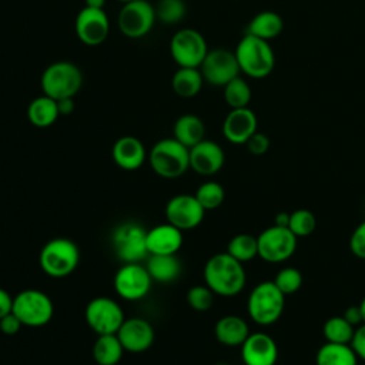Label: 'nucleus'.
<instances>
[{"mask_svg": "<svg viewBox=\"0 0 365 365\" xmlns=\"http://www.w3.org/2000/svg\"><path fill=\"white\" fill-rule=\"evenodd\" d=\"M148 254H177L182 245V231L170 222L155 225L145 234Z\"/></svg>", "mask_w": 365, "mask_h": 365, "instance_id": "obj_22", "label": "nucleus"}, {"mask_svg": "<svg viewBox=\"0 0 365 365\" xmlns=\"http://www.w3.org/2000/svg\"><path fill=\"white\" fill-rule=\"evenodd\" d=\"M117 336L127 352L140 354L147 351L155 338L151 324L143 318H130L124 319Z\"/></svg>", "mask_w": 365, "mask_h": 365, "instance_id": "obj_18", "label": "nucleus"}, {"mask_svg": "<svg viewBox=\"0 0 365 365\" xmlns=\"http://www.w3.org/2000/svg\"><path fill=\"white\" fill-rule=\"evenodd\" d=\"M359 308H361V311H362V318H364V324H365V297L362 298V301H361V304H359Z\"/></svg>", "mask_w": 365, "mask_h": 365, "instance_id": "obj_48", "label": "nucleus"}, {"mask_svg": "<svg viewBox=\"0 0 365 365\" xmlns=\"http://www.w3.org/2000/svg\"><path fill=\"white\" fill-rule=\"evenodd\" d=\"M207 53V41L195 29H180L170 40V54L178 67L198 68Z\"/></svg>", "mask_w": 365, "mask_h": 365, "instance_id": "obj_8", "label": "nucleus"}, {"mask_svg": "<svg viewBox=\"0 0 365 365\" xmlns=\"http://www.w3.org/2000/svg\"><path fill=\"white\" fill-rule=\"evenodd\" d=\"M198 68L204 81L217 87H224L227 83L238 77L241 71L235 53L227 48L208 50Z\"/></svg>", "mask_w": 365, "mask_h": 365, "instance_id": "obj_13", "label": "nucleus"}, {"mask_svg": "<svg viewBox=\"0 0 365 365\" xmlns=\"http://www.w3.org/2000/svg\"><path fill=\"white\" fill-rule=\"evenodd\" d=\"M227 252L240 262H248L254 259L258 255L257 237L251 234H237L228 242Z\"/></svg>", "mask_w": 365, "mask_h": 365, "instance_id": "obj_31", "label": "nucleus"}, {"mask_svg": "<svg viewBox=\"0 0 365 365\" xmlns=\"http://www.w3.org/2000/svg\"><path fill=\"white\" fill-rule=\"evenodd\" d=\"M274 284L278 287V289L287 297L291 294H295L301 285H302V275L297 268L287 267L278 271L275 275Z\"/></svg>", "mask_w": 365, "mask_h": 365, "instance_id": "obj_37", "label": "nucleus"}, {"mask_svg": "<svg viewBox=\"0 0 365 365\" xmlns=\"http://www.w3.org/2000/svg\"><path fill=\"white\" fill-rule=\"evenodd\" d=\"M257 115L248 108H231L222 121V134L232 144H245L257 131Z\"/></svg>", "mask_w": 365, "mask_h": 365, "instance_id": "obj_20", "label": "nucleus"}, {"mask_svg": "<svg viewBox=\"0 0 365 365\" xmlns=\"http://www.w3.org/2000/svg\"><path fill=\"white\" fill-rule=\"evenodd\" d=\"M173 137L187 148H191L205 138L204 121L195 114H182L174 123Z\"/></svg>", "mask_w": 365, "mask_h": 365, "instance_id": "obj_25", "label": "nucleus"}, {"mask_svg": "<svg viewBox=\"0 0 365 365\" xmlns=\"http://www.w3.org/2000/svg\"><path fill=\"white\" fill-rule=\"evenodd\" d=\"M247 145V150L254 154V155H262L268 151L269 148V138L264 134V133H259V131H255L250 138L248 141L245 143Z\"/></svg>", "mask_w": 365, "mask_h": 365, "instance_id": "obj_40", "label": "nucleus"}, {"mask_svg": "<svg viewBox=\"0 0 365 365\" xmlns=\"http://www.w3.org/2000/svg\"><path fill=\"white\" fill-rule=\"evenodd\" d=\"M187 302L195 311H207L214 304V292L207 285H194L187 292Z\"/></svg>", "mask_w": 365, "mask_h": 365, "instance_id": "obj_38", "label": "nucleus"}, {"mask_svg": "<svg viewBox=\"0 0 365 365\" xmlns=\"http://www.w3.org/2000/svg\"><path fill=\"white\" fill-rule=\"evenodd\" d=\"M23 327V324L20 322V319L13 314H7L0 319V331L4 335H14L20 331V328Z\"/></svg>", "mask_w": 365, "mask_h": 365, "instance_id": "obj_42", "label": "nucleus"}, {"mask_svg": "<svg viewBox=\"0 0 365 365\" xmlns=\"http://www.w3.org/2000/svg\"><path fill=\"white\" fill-rule=\"evenodd\" d=\"M145 234L147 230L137 222H123L114 230L111 237L113 248L123 264L140 262L148 258Z\"/></svg>", "mask_w": 365, "mask_h": 365, "instance_id": "obj_10", "label": "nucleus"}, {"mask_svg": "<svg viewBox=\"0 0 365 365\" xmlns=\"http://www.w3.org/2000/svg\"><path fill=\"white\" fill-rule=\"evenodd\" d=\"M225 161L224 150L211 140H202L190 148V168L201 175L218 173Z\"/></svg>", "mask_w": 365, "mask_h": 365, "instance_id": "obj_19", "label": "nucleus"}, {"mask_svg": "<svg viewBox=\"0 0 365 365\" xmlns=\"http://www.w3.org/2000/svg\"><path fill=\"white\" fill-rule=\"evenodd\" d=\"M87 325L97 334H117L124 322V312L118 302L108 297L93 298L84 311Z\"/></svg>", "mask_w": 365, "mask_h": 365, "instance_id": "obj_12", "label": "nucleus"}, {"mask_svg": "<svg viewBox=\"0 0 365 365\" xmlns=\"http://www.w3.org/2000/svg\"><path fill=\"white\" fill-rule=\"evenodd\" d=\"M315 227H317V220L309 210L299 208L289 214L288 228L297 238L308 237L309 234L314 232Z\"/></svg>", "mask_w": 365, "mask_h": 365, "instance_id": "obj_36", "label": "nucleus"}, {"mask_svg": "<svg viewBox=\"0 0 365 365\" xmlns=\"http://www.w3.org/2000/svg\"><path fill=\"white\" fill-rule=\"evenodd\" d=\"M147 160L158 177L174 180L190 168V148L174 137L163 138L151 147Z\"/></svg>", "mask_w": 365, "mask_h": 365, "instance_id": "obj_3", "label": "nucleus"}, {"mask_svg": "<svg viewBox=\"0 0 365 365\" xmlns=\"http://www.w3.org/2000/svg\"><path fill=\"white\" fill-rule=\"evenodd\" d=\"M106 0H84V7L90 9H104Z\"/></svg>", "mask_w": 365, "mask_h": 365, "instance_id": "obj_47", "label": "nucleus"}, {"mask_svg": "<svg viewBox=\"0 0 365 365\" xmlns=\"http://www.w3.org/2000/svg\"><path fill=\"white\" fill-rule=\"evenodd\" d=\"M155 21L154 6L147 0H131L123 3L117 17V24L123 36L133 40L147 36Z\"/></svg>", "mask_w": 365, "mask_h": 365, "instance_id": "obj_9", "label": "nucleus"}, {"mask_svg": "<svg viewBox=\"0 0 365 365\" xmlns=\"http://www.w3.org/2000/svg\"><path fill=\"white\" fill-rule=\"evenodd\" d=\"M297 237L288 227L272 225L265 228L258 237V257L267 262L278 264L287 261L297 250Z\"/></svg>", "mask_w": 365, "mask_h": 365, "instance_id": "obj_11", "label": "nucleus"}, {"mask_svg": "<svg viewBox=\"0 0 365 365\" xmlns=\"http://www.w3.org/2000/svg\"><path fill=\"white\" fill-rule=\"evenodd\" d=\"M83 86V73L71 61H54L48 64L40 77L43 94L57 100L76 97Z\"/></svg>", "mask_w": 365, "mask_h": 365, "instance_id": "obj_4", "label": "nucleus"}, {"mask_svg": "<svg viewBox=\"0 0 365 365\" xmlns=\"http://www.w3.org/2000/svg\"><path fill=\"white\" fill-rule=\"evenodd\" d=\"M285 307V295L274 281H264L254 287L248 297L247 311L251 319L259 325H271L281 317Z\"/></svg>", "mask_w": 365, "mask_h": 365, "instance_id": "obj_6", "label": "nucleus"}, {"mask_svg": "<svg viewBox=\"0 0 365 365\" xmlns=\"http://www.w3.org/2000/svg\"><path fill=\"white\" fill-rule=\"evenodd\" d=\"M60 117L57 101L46 94L33 98L27 107V118L37 128L53 125Z\"/></svg>", "mask_w": 365, "mask_h": 365, "instance_id": "obj_26", "label": "nucleus"}, {"mask_svg": "<svg viewBox=\"0 0 365 365\" xmlns=\"http://www.w3.org/2000/svg\"><path fill=\"white\" fill-rule=\"evenodd\" d=\"M317 365H356L358 356L349 344L325 342L317 352Z\"/></svg>", "mask_w": 365, "mask_h": 365, "instance_id": "obj_29", "label": "nucleus"}, {"mask_svg": "<svg viewBox=\"0 0 365 365\" xmlns=\"http://www.w3.org/2000/svg\"><path fill=\"white\" fill-rule=\"evenodd\" d=\"M342 317H344L351 325H354V327H359L361 324H364L362 311H361L359 305H352V307L346 308Z\"/></svg>", "mask_w": 365, "mask_h": 365, "instance_id": "obj_43", "label": "nucleus"}, {"mask_svg": "<svg viewBox=\"0 0 365 365\" xmlns=\"http://www.w3.org/2000/svg\"><path fill=\"white\" fill-rule=\"evenodd\" d=\"M274 224L275 225H279V227H288V222H289V214L285 212V211H281L275 215L274 218Z\"/></svg>", "mask_w": 365, "mask_h": 365, "instance_id": "obj_46", "label": "nucleus"}, {"mask_svg": "<svg viewBox=\"0 0 365 365\" xmlns=\"http://www.w3.org/2000/svg\"><path fill=\"white\" fill-rule=\"evenodd\" d=\"M123 354L124 348L117 334L98 335L93 345V358L98 365H117Z\"/></svg>", "mask_w": 365, "mask_h": 365, "instance_id": "obj_30", "label": "nucleus"}, {"mask_svg": "<svg viewBox=\"0 0 365 365\" xmlns=\"http://www.w3.org/2000/svg\"><path fill=\"white\" fill-rule=\"evenodd\" d=\"M117 1H120V3H127V1H131V0H117Z\"/></svg>", "mask_w": 365, "mask_h": 365, "instance_id": "obj_49", "label": "nucleus"}, {"mask_svg": "<svg viewBox=\"0 0 365 365\" xmlns=\"http://www.w3.org/2000/svg\"><path fill=\"white\" fill-rule=\"evenodd\" d=\"M13 314L26 327L38 328L50 322L54 314L51 298L40 289H23L13 298Z\"/></svg>", "mask_w": 365, "mask_h": 365, "instance_id": "obj_7", "label": "nucleus"}, {"mask_svg": "<svg viewBox=\"0 0 365 365\" xmlns=\"http://www.w3.org/2000/svg\"><path fill=\"white\" fill-rule=\"evenodd\" d=\"M214 334L220 344L227 346H238L242 345L250 335V328L241 317L225 315L217 321Z\"/></svg>", "mask_w": 365, "mask_h": 365, "instance_id": "obj_24", "label": "nucleus"}, {"mask_svg": "<svg viewBox=\"0 0 365 365\" xmlns=\"http://www.w3.org/2000/svg\"><path fill=\"white\" fill-rule=\"evenodd\" d=\"M322 332L327 342L351 344L355 327L351 325L344 317H331L325 321Z\"/></svg>", "mask_w": 365, "mask_h": 365, "instance_id": "obj_33", "label": "nucleus"}, {"mask_svg": "<svg viewBox=\"0 0 365 365\" xmlns=\"http://www.w3.org/2000/svg\"><path fill=\"white\" fill-rule=\"evenodd\" d=\"M282 30H284L282 17L278 13L271 10L259 11L251 19V21L247 26L248 34H252L267 41L278 37L282 33Z\"/></svg>", "mask_w": 365, "mask_h": 365, "instance_id": "obj_27", "label": "nucleus"}, {"mask_svg": "<svg viewBox=\"0 0 365 365\" xmlns=\"http://www.w3.org/2000/svg\"><path fill=\"white\" fill-rule=\"evenodd\" d=\"M215 365H227V364H215Z\"/></svg>", "mask_w": 365, "mask_h": 365, "instance_id": "obj_50", "label": "nucleus"}, {"mask_svg": "<svg viewBox=\"0 0 365 365\" xmlns=\"http://www.w3.org/2000/svg\"><path fill=\"white\" fill-rule=\"evenodd\" d=\"M111 155L117 167L125 171H134L144 164L148 153L141 140L134 135H123L113 144Z\"/></svg>", "mask_w": 365, "mask_h": 365, "instance_id": "obj_21", "label": "nucleus"}, {"mask_svg": "<svg viewBox=\"0 0 365 365\" xmlns=\"http://www.w3.org/2000/svg\"><path fill=\"white\" fill-rule=\"evenodd\" d=\"M194 195L198 200V202L202 205V208L208 211V210L218 208L224 202L225 191L220 182L205 181L197 188Z\"/></svg>", "mask_w": 365, "mask_h": 365, "instance_id": "obj_35", "label": "nucleus"}, {"mask_svg": "<svg viewBox=\"0 0 365 365\" xmlns=\"http://www.w3.org/2000/svg\"><path fill=\"white\" fill-rule=\"evenodd\" d=\"M204 83L200 68L194 67H178L171 77L173 91L182 98L195 97L201 91Z\"/></svg>", "mask_w": 365, "mask_h": 365, "instance_id": "obj_28", "label": "nucleus"}, {"mask_svg": "<svg viewBox=\"0 0 365 365\" xmlns=\"http://www.w3.org/2000/svg\"><path fill=\"white\" fill-rule=\"evenodd\" d=\"M10 312H13V298L6 289L0 288V319Z\"/></svg>", "mask_w": 365, "mask_h": 365, "instance_id": "obj_44", "label": "nucleus"}, {"mask_svg": "<svg viewBox=\"0 0 365 365\" xmlns=\"http://www.w3.org/2000/svg\"><path fill=\"white\" fill-rule=\"evenodd\" d=\"M151 282L153 279L147 268L140 262L123 264L114 275V289L127 301L144 298L151 288Z\"/></svg>", "mask_w": 365, "mask_h": 365, "instance_id": "obj_14", "label": "nucleus"}, {"mask_svg": "<svg viewBox=\"0 0 365 365\" xmlns=\"http://www.w3.org/2000/svg\"><path fill=\"white\" fill-rule=\"evenodd\" d=\"M222 88H224V91H222L224 100L231 108L248 107L252 93H251L250 84L244 78H241L238 76L234 80H231L230 83H227Z\"/></svg>", "mask_w": 365, "mask_h": 365, "instance_id": "obj_32", "label": "nucleus"}, {"mask_svg": "<svg viewBox=\"0 0 365 365\" xmlns=\"http://www.w3.org/2000/svg\"><path fill=\"white\" fill-rule=\"evenodd\" d=\"M57 107H58V113L60 115H70L74 111V97H67V98H61L57 100Z\"/></svg>", "mask_w": 365, "mask_h": 365, "instance_id": "obj_45", "label": "nucleus"}, {"mask_svg": "<svg viewBox=\"0 0 365 365\" xmlns=\"http://www.w3.org/2000/svg\"><path fill=\"white\" fill-rule=\"evenodd\" d=\"M145 268L153 281L170 284L181 275L182 265L175 254H151L147 258Z\"/></svg>", "mask_w": 365, "mask_h": 365, "instance_id": "obj_23", "label": "nucleus"}, {"mask_svg": "<svg viewBox=\"0 0 365 365\" xmlns=\"http://www.w3.org/2000/svg\"><path fill=\"white\" fill-rule=\"evenodd\" d=\"M241 358L245 365H275L277 342L265 332H252L241 345Z\"/></svg>", "mask_w": 365, "mask_h": 365, "instance_id": "obj_17", "label": "nucleus"}, {"mask_svg": "<svg viewBox=\"0 0 365 365\" xmlns=\"http://www.w3.org/2000/svg\"><path fill=\"white\" fill-rule=\"evenodd\" d=\"M205 215V210L198 202L195 195L178 194L168 200L165 205L167 222L184 230H192L198 227Z\"/></svg>", "mask_w": 365, "mask_h": 365, "instance_id": "obj_16", "label": "nucleus"}, {"mask_svg": "<svg viewBox=\"0 0 365 365\" xmlns=\"http://www.w3.org/2000/svg\"><path fill=\"white\" fill-rule=\"evenodd\" d=\"M78 261V247L68 238H53L47 241L38 254L40 268L53 278L70 275L77 268Z\"/></svg>", "mask_w": 365, "mask_h": 365, "instance_id": "obj_5", "label": "nucleus"}, {"mask_svg": "<svg viewBox=\"0 0 365 365\" xmlns=\"http://www.w3.org/2000/svg\"><path fill=\"white\" fill-rule=\"evenodd\" d=\"M77 38L90 47L100 46L106 41L110 33V20L104 9L83 7L74 21Z\"/></svg>", "mask_w": 365, "mask_h": 365, "instance_id": "obj_15", "label": "nucleus"}, {"mask_svg": "<svg viewBox=\"0 0 365 365\" xmlns=\"http://www.w3.org/2000/svg\"><path fill=\"white\" fill-rule=\"evenodd\" d=\"M235 57L240 70L252 78L269 76L275 67V54L267 40L245 33L238 41Z\"/></svg>", "mask_w": 365, "mask_h": 365, "instance_id": "obj_2", "label": "nucleus"}, {"mask_svg": "<svg viewBox=\"0 0 365 365\" xmlns=\"http://www.w3.org/2000/svg\"><path fill=\"white\" fill-rule=\"evenodd\" d=\"M349 248L355 257L365 259V220L351 234Z\"/></svg>", "mask_w": 365, "mask_h": 365, "instance_id": "obj_39", "label": "nucleus"}, {"mask_svg": "<svg viewBox=\"0 0 365 365\" xmlns=\"http://www.w3.org/2000/svg\"><path fill=\"white\" fill-rule=\"evenodd\" d=\"M154 11L160 23L173 26L184 19L187 7L184 0H157Z\"/></svg>", "mask_w": 365, "mask_h": 365, "instance_id": "obj_34", "label": "nucleus"}, {"mask_svg": "<svg viewBox=\"0 0 365 365\" xmlns=\"http://www.w3.org/2000/svg\"><path fill=\"white\" fill-rule=\"evenodd\" d=\"M349 345L352 346L358 359L365 361V324L355 328V332Z\"/></svg>", "mask_w": 365, "mask_h": 365, "instance_id": "obj_41", "label": "nucleus"}, {"mask_svg": "<svg viewBox=\"0 0 365 365\" xmlns=\"http://www.w3.org/2000/svg\"><path fill=\"white\" fill-rule=\"evenodd\" d=\"M204 279L214 294L234 297L244 289L247 275L242 262L225 251L210 257L204 267Z\"/></svg>", "mask_w": 365, "mask_h": 365, "instance_id": "obj_1", "label": "nucleus"}]
</instances>
